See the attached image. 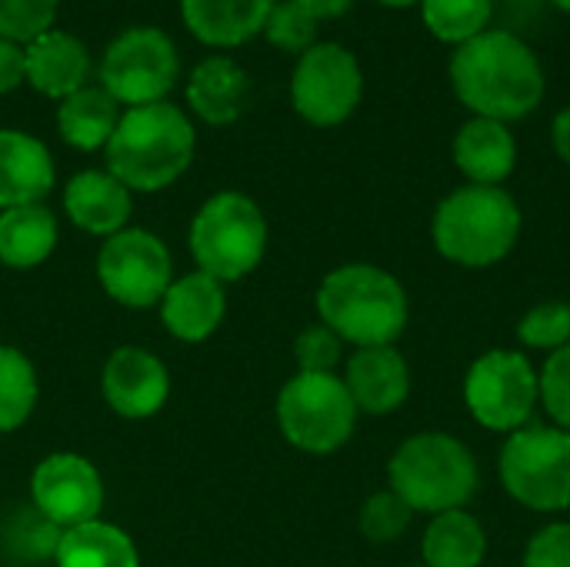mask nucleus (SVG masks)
Instances as JSON below:
<instances>
[{
    "mask_svg": "<svg viewBox=\"0 0 570 567\" xmlns=\"http://www.w3.org/2000/svg\"><path fill=\"white\" fill-rule=\"evenodd\" d=\"M357 411L364 414H391L397 411L411 394V371L401 351L394 344L387 348H357V354L347 361L344 378Z\"/></svg>",
    "mask_w": 570,
    "mask_h": 567,
    "instance_id": "nucleus-15",
    "label": "nucleus"
},
{
    "mask_svg": "<svg viewBox=\"0 0 570 567\" xmlns=\"http://www.w3.org/2000/svg\"><path fill=\"white\" fill-rule=\"evenodd\" d=\"M53 187L50 150L20 130H0V207L40 204Z\"/></svg>",
    "mask_w": 570,
    "mask_h": 567,
    "instance_id": "nucleus-18",
    "label": "nucleus"
},
{
    "mask_svg": "<svg viewBox=\"0 0 570 567\" xmlns=\"http://www.w3.org/2000/svg\"><path fill=\"white\" fill-rule=\"evenodd\" d=\"M384 7H411V3H421V0H377Z\"/></svg>",
    "mask_w": 570,
    "mask_h": 567,
    "instance_id": "nucleus-39",
    "label": "nucleus"
},
{
    "mask_svg": "<svg viewBox=\"0 0 570 567\" xmlns=\"http://www.w3.org/2000/svg\"><path fill=\"white\" fill-rule=\"evenodd\" d=\"M134 541L107 521L67 528L57 538V567H137Z\"/></svg>",
    "mask_w": 570,
    "mask_h": 567,
    "instance_id": "nucleus-24",
    "label": "nucleus"
},
{
    "mask_svg": "<svg viewBox=\"0 0 570 567\" xmlns=\"http://www.w3.org/2000/svg\"><path fill=\"white\" fill-rule=\"evenodd\" d=\"M494 0H421V17L441 43H468L488 30Z\"/></svg>",
    "mask_w": 570,
    "mask_h": 567,
    "instance_id": "nucleus-27",
    "label": "nucleus"
},
{
    "mask_svg": "<svg viewBox=\"0 0 570 567\" xmlns=\"http://www.w3.org/2000/svg\"><path fill=\"white\" fill-rule=\"evenodd\" d=\"M250 94L247 74L230 57H210L204 60L187 84V100L207 124H230L240 117Z\"/></svg>",
    "mask_w": 570,
    "mask_h": 567,
    "instance_id": "nucleus-22",
    "label": "nucleus"
},
{
    "mask_svg": "<svg viewBox=\"0 0 570 567\" xmlns=\"http://www.w3.org/2000/svg\"><path fill=\"white\" fill-rule=\"evenodd\" d=\"M57 0H0V37L13 43H30L50 30Z\"/></svg>",
    "mask_w": 570,
    "mask_h": 567,
    "instance_id": "nucleus-32",
    "label": "nucleus"
},
{
    "mask_svg": "<svg viewBox=\"0 0 570 567\" xmlns=\"http://www.w3.org/2000/svg\"><path fill=\"white\" fill-rule=\"evenodd\" d=\"M464 401L481 428L511 434L538 404V371L518 351H488L464 378Z\"/></svg>",
    "mask_w": 570,
    "mask_h": 567,
    "instance_id": "nucleus-9",
    "label": "nucleus"
},
{
    "mask_svg": "<svg viewBox=\"0 0 570 567\" xmlns=\"http://www.w3.org/2000/svg\"><path fill=\"white\" fill-rule=\"evenodd\" d=\"M227 311V294L224 284L204 271H194L180 281H170L164 301H160V317L164 328L177 341H204L210 338Z\"/></svg>",
    "mask_w": 570,
    "mask_h": 567,
    "instance_id": "nucleus-16",
    "label": "nucleus"
},
{
    "mask_svg": "<svg viewBox=\"0 0 570 567\" xmlns=\"http://www.w3.org/2000/svg\"><path fill=\"white\" fill-rule=\"evenodd\" d=\"M364 94V74L357 57L341 43H314L301 53L291 100L294 110L314 127H337L344 124Z\"/></svg>",
    "mask_w": 570,
    "mask_h": 567,
    "instance_id": "nucleus-10",
    "label": "nucleus"
},
{
    "mask_svg": "<svg viewBox=\"0 0 570 567\" xmlns=\"http://www.w3.org/2000/svg\"><path fill=\"white\" fill-rule=\"evenodd\" d=\"M451 87L458 100L488 120H521L544 100V70L538 53L511 30H484L454 47Z\"/></svg>",
    "mask_w": 570,
    "mask_h": 567,
    "instance_id": "nucleus-1",
    "label": "nucleus"
},
{
    "mask_svg": "<svg viewBox=\"0 0 570 567\" xmlns=\"http://www.w3.org/2000/svg\"><path fill=\"white\" fill-rule=\"evenodd\" d=\"M458 170L481 187H501L518 164V140L501 120L471 117L454 137Z\"/></svg>",
    "mask_w": 570,
    "mask_h": 567,
    "instance_id": "nucleus-17",
    "label": "nucleus"
},
{
    "mask_svg": "<svg viewBox=\"0 0 570 567\" xmlns=\"http://www.w3.org/2000/svg\"><path fill=\"white\" fill-rule=\"evenodd\" d=\"M27 77V50L0 37V94L13 90Z\"/></svg>",
    "mask_w": 570,
    "mask_h": 567,
    "instance_id": "nucleus-36",
    "label": "nucleus"
},
{
    "mask_svg": "<svg viewBox=\"0 0 570 567\" xmlns=\"http://www.w3.org/2000/svg\"><path fill=\"white\" fill-rule=\"evenodd\" d=\"M524 567H570V525L541 528L524 551Z\"/></svg>",
    "mask_w": 570,
    "mask_h": 567,
    "instance_id": "nucleus-35",
    "label": "nucleus"
},
{
    "mask_svg": "<svg viewBox=\"0 0 570 567\" xmlns=\"http://www.w3.org/2000/svg\"><path fill=\"white\" fill-rule=\"evenodd\" d=\"M411 518H414V511H411V505L401 495L377 491L361 508V531H364L367 541L387 545V541H397L407 531Z\"/></svg>",
    "mask_w": 570,
    "mask_h": 567,
    "instance_id": "nucleus-29",
    "label": "nucleus"
},
{
    "mask_svg": "<svg viewBox=\"0 0 570 567\" xmlns=\"http://www.w3.org/2000/svg\"><path fill=\"white\" fill-rule=\"evenodd\" d=\"M518 338L528 348H541V351H558L570 344V304L544 301L531 307L518 324Z\"/></svg>",
    "mask_w": 570,
    "mask_h": 567,
    "instance_id": "nucleus-30",
    "label": "nucleus"
},
{
    "mask_svg": "<svg viewBox=\"0 0 570 567\" xmlns=\"http://www.w3.org/2000/svg\"><path fill=\"white\" fill-rule=\"evenodd\" d=\"M30 495L37 511L60 525V528H77L87 521H97L104 508V481L97 468L70 451L50 454L37 465Z\"/></svg>",
    "mask_w": 570,
    "mask_h": 567,
    "instance_id": "nucleus-13",
    "label": "nucleus"
},
{
    "mask_svg": "<svg viewBox=\"0 0 570 567\" xmlns=\"http://www.w3.org/2000/svg\"><path fill=\"white\" fill-rule=\"evenodd\" d=\"M391 491L401 495L411 511L444 515L464 508L481 481L471 448L444 431H424L407 438L387 465Z\"/></svg>",
    "mask_w": 570,
    "mask_h": 567,
    "instance_id": "nucleus-5",
    "label": "nucleus"
},
{
    "mask_svg": "<svg viewBox=\"0 0 570 567\" xmlns=\"http://www.w3.org/2000/svg\"><path fill=\"white\" fill-rule=\"evenodd\" d=\"M294 3H301L314 20H331V17H341L354 0H294Z\"/></svg>",
    "mask_w": 570,
    "mask_h": 567,
    "instance_id": "nucleus-37",
    "label": "nucleus"
},
{
    "mask_svg": "<svg viewBox=\"0 0 570 567\" xmlns=\"http://www.w3.org/2000/svg\"><path fill=\"white\" fill-rule=\"evenodd\" d=\"M37 404V371L17 351L0 344V434L17 431Z\"/></svg>",
    "mask_w": 570,
    "mask_h": 567,
    "instance_id": "nucleus-28",
    "label": "nucleus"
},
{
    "mask_svg": "<svg viewBox=\"0 0 570 567\" xmlns=\"http://www.w3.org/2000/svg\"><path fill=\"white\" fill-rule=\"evenodd\" d=\"M67 217L87 234H117L130 217V190L107 170H83L63 190Z\"/></svg>",
    "mask_w": 570,
    "mask_h": 567,
    "instance_id": "nucleus-19",
    "label": "nucleus"
},
{
    "mask_svg": "<svg viewBox=\"0 0 570 567\" xmlns=\"http://www.w3.org/2000/svg\"><path fill=\"white\" fill-rule=\"evenodd\" d=\"M341 344L344 341L327 324L304 328L294 341V358H297L301 374H334L341 361Z\"/></svg>",
    "mask_w": 570,
    "mask_h": 567,
    "instance_id": "nucleus-34",
    "label": "nucleus"
},
{
    "mask_svg": "<svg viewBox=\"0 0 570 567\" xmlns=\"http://www.w3.org/2000/svg\"><path fill=\"white\" fill-rule=\"evenodd\" d=\"M431 237L441 257L461 267H491L514 251L521 237V207L501 187L468 184L438 204Z\"/></svg>",
    "mask_w": 570,
    "mask_h": 567,
    "instance_id": "nucleus-4",
    "label": "nucleus"
},
{
    "mask_svg": "<svg viewBox=\"0 0 570 567\" xmlns=\"http://www.w3.org/2000/svg\"><path fill=\"white\" fill-rule=\"evenodd\" d=\"M57 244V221L43 204H20L0 214V261L27 271L50 257Z\"/></svg>",
    "mask_w": 570,
    "mask_h": 567,
    "instance_id": "nucleus-23",
    "label": "nucleus"
},
{
    "mask_svg": "<svg viewBox=\"0 0 570 567\" xmlns=\"http://www.w3.org/2000/svg\"><path fill=\"white\" fill-rule=\"evenodd\" d=\"M551 137H554V150L561 154V160L570 164V107H564V110L554 117Z\"/></svg>",
    "mask_w": 570,
    "mask_h": 567,
    "instance_id": "nucleus-38",
    "label": "nucleus"
},
{
    "mask_svg": "<svg viewBox=\"0 0 570 567\" xmlns=\"http://www.w3.org/2000/svg\"><path fill=\"white\" fill-rule=\"evenodd\" d=\"M90 57L83 43L63 30H47L27 43V80L47 97H70L83 87Z\"/></svg>",
    "mask_w": 570,
    "mask_h": 567,
    "instance_id": "nucleus-20",
    "label": "nucleus"
},
{
    "mask_svg": "<svg viewBox=\"0 0 570 567\" xmlns=\"http://www.w3.org/2000/svg\"><path fill=\"white\" fill-rule=\"evenodd\" d=\"M170 251L150 231H117L97 254L100 287L124 307H154L170 287Z\"/></svg>",
    "mask_w": 570,
    "mask_h": 567,
    "instance_id": "nucleus-12",
    "label": "nucleus"
},
{
    "mask_svg": "<svg viewBox=\"0 0 570 567\" xmlns=\"http://www.w3.org/2000/svg\"><path fill=\"white\" fill-rule=\"evenodd\" d=\"M194 157V127L174 104L130 107L107 140V167L127 190L174 184Z\"/></svg>",
    "mask_w": 570,
    "mask_h": 567,
    "instance_id": "nucleus-2",
    "label": "nucleus"
},
{
    "mask_svg": "<svg viewBox=\"0 0 570 567\" xmlns=\"http://www.w3.org/2000/svg\"><path fill=\"white\" fill-rule=\"evenodd\" d=\"M551 3H554V7H561L564 13H570V0H551Z\"/></svg>",
    "mask_w": 570,
    "mask_h": 567,
    "instance_id": "nucleus-40",
    "label": "nucleus"
},
{
    "mask_svg": "<svg viewBox=\"0 0 570 567\" xmlns=\"http://www.w3.org/2000/svg\"><path fill=\"white\" fill-rule=\"evenodd\" d=\"M321 321L357 348H387L404 334L407 294L394 274L374 264H344L317 291Z\"/></svg>",
    "mask_w": 570,
    "mask_h": 567,
    "instance_id": "nucleus-3",
    "label": "nucleus"
},
{
    "mask_svg": "<svg viewBox=\"0 0 570 567\" xmlns=\"http://www.w3.org/2000/svg\"><path fill=\"white\" fill-rule=\"evenodd\" d=\"M267 37L274 47L281 50H291V53H304L314 47V37H317V20L294 0L287 3H274L267 23H264Z\"/></svg>",
    "mask_w": 570,
    "mask_h": 567,
    "instance_id": "nucleus-33",
    "label": "nucleus"
},
{
    "mask_svg": "<svg viewBox=\"0 0 570 567\" xmlns=\"http://www.w3.org/2000/svg\"><path fill=\"white\" fill-rule=\"evenodd\" d=\"M538 401L548 408L554 428L570 431V344L548 354L538 374Z\"/></svg>",
    "mask_w": 570,
    "mask_h": 567,
    "instance_id": "nucleus-31",
    "label": "nucleus"
},
{
    "mask_svg": "<svg viewBox=\"0 0 570 567\" xmlns=\"http://www.w3.org/2000/svg\"><path fill=\"white\" fill-rule=\"evenodd\" d=\"M190 251L204 274L220 284L240 281L267 251V221L247 194H214L190 224Z\"/></svg>",
    "mask_w": 570,
    "mask_h": 567,
    "instance_id": "nucleus-6",
    "label": "nucleus"
},
{
    "mask_svg": "<svg viewBox=\"0 0 570 567\" xmlns=\"http://www.w3.org/2000/svg\"><path fill=\"white\" fill-rule=\"evenodd\" d=\"M277 424L284 438L307 454L344 448L357 424V404L337 374H301L281 388Z\"/></svg>",
    "mask_w": 570,
    "mask_h": 567,
    "instance_id": "nucleus-8",
    "label": "nucleus"
},
{
    "mask_svg": "<svg viewBox=\"0 0 570 567\" xmlns=\"http://www.w3.org/2000/svg\"><path fill=\"white\" fill-rule=\"evenodd\" d=\"M100 80L117 104H130V107L160 104V97L177 80V50L170 37L160 30L150 27L127 30L107 47L100 63Z\"/></svg>",
    "mask_w": 570,
    "mask_h": 567,
    "instance_id": "nucleus-11",
    "label": "nucleus"
},
{
    "mask_svg": "<svg viewBox=\"0 0 570 567\" xmlns=\"http://www.w3.org/2000/svg\"><path fill=\"white\" fill-rule=\"evenodd\" d=\"M277 0H180L184 20L210 47H237L264 30Z\"/></svg>",
    "mask_w": 570,
    "mask_h": 567,
    "instance_id": "nucleus-21",
    "label": "nucleus"
},
{
    "mask_svg": "<svg viewBox=\"0 0 570 567\" xmlns=\"http://www.w3.org/2000/svg\"><path fill=\"white\" fill-rule=\"evenodd\" d=\"M117 100L104 87H80L77 94L63 97L57 124L60 137L77 150H97L104 147L117 130Z\"/></svg>",
    "mask_w": 570,
    "mask_h": 567,
    "instance_id": "nucleus-26",
    "label": "nucleus"
},
{
    "mask_svg": "<svg viewBox=\"0 0 570 567\" xmlns=\"http://www.w3.org/2000/svg\"><path fill=\"white\" fill-rule=\"evenodd\" d=\"M107 404L120 418H150L164 408L170 394V378L160 358L144 348H117L100 374Z\"/></svg>",
    "mask_w": 570,
    "mask_h": 567,
    "instance_id": "nucleus-14",
    "label": "nucleus"
},
{
    "mask_svg": "<svg viewBox=\"0 0 570 567\" xmlns=\"http://www.w3.org/2000/svg\"><path fill=\"white\" fill-rule=\"evenodd\" d=\"M501 485L531 511L570 508V431L524 424L501 448Z\"/></svg>",
    "mask_w": 570,
    "mask_h": 567,
    "instance_id": "nucleus-7",
    "label": "nucleus"
},
{
    "mask_svg": "<svg viewBox=\"0 0 570 567\" xmlns=\"http://www.w3.org/2000/svg\"><path fill=\"white\" fill-rule=\"evenodd\" d=\"M488 555V535L468 511L434 515L424 535V567H481Z\"/></svg>",
    "mask_w": 570,
    "mask_h": 567,
    "instance_id": "nucleus-25",
    "label": "nucleus"
}]
</instances>
